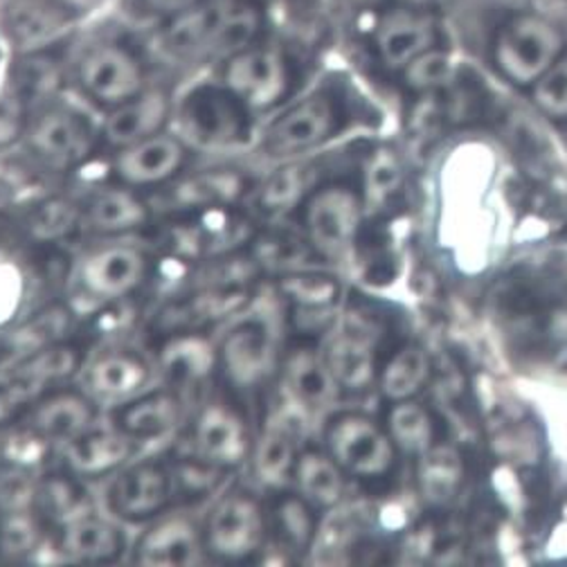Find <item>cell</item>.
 <instances>
[{"instance_id": "cell-1", "label": "cell", "mask_w": 567, "mask_h": 567, "mask_svg": "<svg viewBox=\"0 0 567 567\" xmlns=\"http://www.w3.org/2000/svg\"><path fill=\"white\" fill-rule=\"evenodd\" d=\"M259 32L261 10L250 0H215L172 19L158 43L176 61H226L252 45Z\"/></svg>"}, {"instance_id": "cell-2", "label": "cell", "mask_w": 567, "mask_h": 567, "mask_svg": "<svg viewBox=\"0 0 567 567\" xmlns=\"http://www.w3.org/2000/svg\"><path fill=\"white\" fill-rule=\"evenodd\" d=\"M255 113L224 84L192 86L174 106L176 133L194 154H228L255 145Z\"/></svg>"}, {"instance_id": "cell-3", "label": "cell", "mask_w": 567, "mask_h": 567, "mask_svg": "<svg viewBox=\"0 0 567 567\" xmlns=\"http://www.w3.org/2000/svg\"><path fill=\"white\" fill-rule=\"evenodd\" d=\"M347 120L344 100L336 91H313L277 111L259 131L255 154L270 165L307 158L338 137Z\"/></svg>"}, {"instance_id": "cell-4", "label": "cell", "mask_w": 567, "mask_h": 567, "mask_svg": "<svg viewBox=\"0 0 567 567\" xmlns=\"http://www.w3.org/2000/svg\"><path fill=\"white\" fill-rule=\"evenodd\" d=\"M217 349L221 383L241 401L264 392L277 379L284 347L272 320L252 305L228 322Z\"/></svg>"}, {"instance_id": "cell-5", "label": "cell", "mask_w": 567, "mask_h": 567, "mask_svg": "<svg viewBox=\"0 0 567 567\" xmlns=\"http://www.w3.org/2000/svg\"><path fill=\"white\" fill-rule=\"evenodd\" d=\"M207 558L221 563L261 560L268 543L266 501L252 488L228 484L200 520Z\"/></svg>"}, {"instance_id": "cell-6", "label": "cell", "mask_w": 567, "mask_h": 567, "mask_svg": "<svg viewBox=\"0 0 567 567\" xmlns=\"http://www.w3.org/2000/svg\"><path fill=\"white\" fill-rule=\"evenodd\" d=\"M154 270L156 259L145 246L106 239L73 264L70 277L86 300L120 307L150 287Z\"/></svg>"}, {"instance_id": "cell-7", "label": "cell", "mask_w": 567, "mask_h": 567, "mask_svg": "<svg viewBox=\"0 0 567 567\" xmlns=\"http://www.w3.org/2000/svg\"><path fill=\"white\" fill-rule=\"evenodd\" d=\"M21 140L28 158L54 174L82 169L104 147L100 126L82 111L52 102L30 115Z\"/></svg>"}, {"instance_id": "cell-8", "label": "cell", "mask_w": 567, "mask_h": 567, "mask_svg": "<svg viewBox=\"0 0 567 567\" xmlns=\"http://www.w3.org/2000/svg\"><path fill=\"white\" fill-rule=\"evenodd\" d=\"M293 217L316 255L324 261H338L359 244L365 198L344 181L318 183L293 212Z\"/></svg>"}, {"instance_id": "cell-9", "label": "cell", "mask_w": 567, "mask_h": 567, "mask_svg": "<svg viewBox=\"0 0 567 567\" xmlns=\"http://www.w3.org/2000/svg\"><path fill=\"white\" fill-rule=\"evenodd\" d=\"M565 54V32L538 14H516L507 19L493 37L491 56L498 73L516 84L532 89L547 70Z\"/></svg>"}, {"instance_id": "cell-10", "label": "cell", "mask_w": 567, "mask_h": 567, "mask_svg": "<svg viewBox=\"0 0 567 567\" xmlns=\"http://www.w3.org/2000/svg\"><path fill=\"white\" fill-rule=\"evenodd\" d=\"M324 451L351 480L374 482L396 468L399 449L385 423L359 410H342L329 416L322 435Z\"/></svg>"}, {"instance_id": "cell-11", "label": "cell", "mask_w": 567, "mask_h": 567, "mask_svg": "<svg viewBox=\"0 0 567 567\" xmlns=\"http://www.w3.org/2000/svg\"><path fill=\"white\" fill-rule=\"evenodd\" d=\"M255 431L244 401L228 388L207 394L189 423V451L233 473L250 464Z\"/></svg>"}, {"instance_id": "cell-12", "label": "cell", "mask_w": 567, "mask_h": 567, "mask_svg": "<svg viewBox=\"0 0 567 567\" xmlns=\"http://www.w3.org/2000/svg\"><path fill=\"white\" fill-rule=\"evenodd\" d=\"M221 80L255 115L279 111L298 89V68L289 54L270 45H248L221 61Z\"/></svg>"}, {"instance_id": "cell-13", "label": "cell", "mask_w": 567, "mask_h": 567, "mask_svg": "<svg viewBox=\"0 0 567 567\" xmlns=\"http://www.w3.org/2000/svg\"><path fill=\"white\" fill-rule=\"evenodd\" d=\"M104 503L109 514L128 525H150L176 505L167 457L131 460L109 477Z\"/></svg>"}, {"instance_id": "cell-14", "label": "cell", "mask_w": 567, "mask_h": 567, "mask_svg": "<svg viewBox=\"0 0 567 567\" xmlns=\"http://www.w3.org/2000/svg\"><path fill=\"white\" fill-rule=\"evenodd\" d=\"M270 279L287 313V324L293 327L298 338L318 340L336 327V311L342 302V284L336 275L309 266Z\"/></svg>"}, {"instance_id": "cell-15", "label": "cell", "mask_w": 567, "mask_h": 567, "mask_svg": "<svg viewBox=\"0 0 567 567\" xmlns=\"http://www.w3.org/2000/svg\"><path fill=\"white\" fill-rule=\"evenodd\" d=\"M255 178L235 165L187 167L176 181L165 185L152 196V205L163 207L165 215L181 212H205L217 207H237L248 203Z\"/></svg>"}, {"instance_id": "cell-16", "label": "cell", "mask_w": 567, "mask_h": 567, "mask_svg": "<svg viewBox=\"0 0 567 567\" xmlns=\"http://www.w3.org/2000/svg\"><path fill=\"white\" fill-rule=\"evenodd\" d=\"M194 152L178 133L161 131L135 145L113 150L109 176L113 183L152 194L176 181L189 165Z\"/></svg>"}, {"instance_id": "cell-17", "label": "cell", "mask_w": 567, "mask_h": 567, "mask_svg": "<svg viewBox=\"0 0 567 567\" xmlns=\"http://www.w3.org/2000/svg\"><path fill=\"white\" fill-rule=\"evenodd\" d=\"M80 91L104 106H120L147 89V70L140 54L124 43H97L78 61Z\"/></svg>"}, {"instance_id": "cell-18", "label": "cell", "mask_w": 567, "mask_h": 567, "mask_svg": "<svg viewBox=\"0 0 567 567\" xmlns=\"http://www.w3.org/2000/svg\"><path fill=\"white\" fill-rule=\"evenodd\" d=\"M379 327L363 311L351 309L322 342V357L340 390L365 392L379 377Z\"/></svg>"}, {"instance_id": "cell-19", "label": "cell", "mask_w": 567, "mask_h": 567, "mask_svg": "<svg viewBox=\"0 0 567 567\" xmlns=\"http://www.w3.org/2000/svg\"><path fill=\"white\" fill-rule=\"evenodd\" d=\"M255 287H185L169 296L152 318L156 336L172 331H209L228 324L255 305Z\"/></svg>"}, {"instance_id": "cell-20", "label": "cell", "mask_w": 567, "mask_h": 567, "mask_svg": "<svg viewBox=\"0 0 567 567\" xmlns=\"http://www.w3.org/2000/svg\"><path fill=\"white\" fill-rule=\"evenodd\" d=\"M154 368L185 396L200 394L219 377L217 340L207 331L161 333L154 344Z\"/></svg>"}, {"instance_id": "cell-21", "label": "cell", "mask_w": 567, "mask_h": 567, "mask_svg": "<svg viewBox=\"0 0 567 567\" xmlns=\"http://www.w3.org/2000/svg\"><path fill=\"white\" fill-rule=\"evenodd\" d=\"M156 221L152 200L120 183L95 187L80 200V233L102 239H120L135 233H147Z\"/></svg>"}, {"instance_id": "cell-22", "label": "cell", "mask_w": 567, "mask_h": 567, "mask_svg": "<svg viewBox=\"0 0 567 567\" xmlns=\"http://www.w3.org/2000/svg\"><path fill=\"white\" fill-rule=\"evenodd\" d=\"M97 419L100 405L86 390L59 385L39 394L19 423L45 444H65L93 429Z\"/></svg>"}, {"instance_id": "cell-23", "label": "cell", "mask_w": 567, "mask_h": 567, "mask_svg": "<svg viewBox=\"0 0 567 567\" xmlns=\"http://www.w3.org/2000/svg\"><path fill=\"white\" fill-rule=\"evenodd\" d=\"M300 421L291 410L275 408L261 419L255 435V446L250 455V471L257 484L270 493L289 488L293 480L296 460L302 451Z\"/></svg>"}, {"instance_id": "cell-24", "label": "cell", "mask_w": 567, "mask_h": 567, "mask_svg": "<svg viewBox=\"0 0 567 567\" xmlns=\"http://www.w3.org/2000/svg\"><path fill=\"white\" fill-rule=\"evenodd\" d=\"M277 379L291 405L302 412L327 410L340 392L322 357V347L311 338L296 336L281 349Z\"/></svg>"}, {"instance_id": "cell-25", "label": "cell", "mask_w": 567, "mask_h": 567, "mask_svg": "<svg viewBox=\"0 0 567 567\" xmlns=\"http://www.w3.org/2000/svg\"><path fill=\"white\" fill-rule=\"evenodd\" d=\"M187 414V396L163 383L147 388L111 408V423L135 444L158 442L172 435Z\"/></svg>"}, {"instance_id": "cell-26", "label": "cell", "mask_w": 567, "mask_h": 567, "mask_svg": "<svg viewBox=\"0 0 567 567\" xmlns=\"http://www.w3.org/2000/svg\"><path fill=\"white\" fill-rule=\"evenodd\" d=\"M131 560L147 567H189L209 560L203 527L185 514H165L147 525L133 547Z\"/></svg>"}, {"instance_id": "cell-27", "label": "cell", "mask_w": 567, "mask_h": 567, "mask_svg": "<svg viewBox=\"0 0 567 567\" xmlns=\"http://www.w3.org/2000/svg\"><path fill=\"white\" fill-rule=\"evenodd\" d=\"M266 501L268 543L264 551H279L284 560L305 558L320 534V514L307 498L289 486L270 491Z\"/></svg>"}, {"instance_id": "cell-28", "label": "cell", "mask_w": 567, "mask_h": 567, "mask_svg": "<svg viewBox=\"0 0 567 567\" xmlns=\"http://www.w3.org/2000/svg\"><path fill=\"white\" fill-rule=\"evenodd\" d=\"M154 363L133 347H109L97 351L84 368V390L97 401L115 405L147 390L154 379Z\"/></svg>"}, {"instance_id": "cell-29", "label": "cell", "mask_w": 567, "mask_h": 567, "mask_svg": "<svg viewBox=\"0 0 567 567\" xmlns=\"http://www.w3.org/2000/svg\"><path fill=\"white\" fill-rule=\"evenodd\" d=\"M440 45V25L433 10L396 6L388 10L374 28V50L379 59L401 70L419 54Z\"/></svg>"}, {"instance_id": "cell-30", "label": "cell", "mask_w": 567, "mask_h": 567, "mask_svg": "<svg viewBox=\"0 0 567 567\" xmlns=\"http://www.w3.org/2000/svg\"><path fill=\"white\" fill-rule=\"evenodd\" d=\"M174 106L176 102L165 89L147 86L133 100L106 111L100 126L102 145L113 152L167 131L169 122H174Z\"/></svg>"}, {"instance_id": "cell-31", "label": "cell", "mask_w": 567, "mask_h": 567, "mask_svg": "<svg viewBox=\"0 0 567 567\" xmlns=\"http://www.w3.org/2000/svg\"><path fill=\"white\" fill-rule=\"evenodd\" d=\"M135 451L137 444L120 433L113 423H95L80 437L61 444V462L65 471L82 480H102L128 464Z\"/></svg>"}, {"instance_id": "cell-32", "label": "cell", "mask_w": 567, "mask_h": 567, "mask_svg": "<svg viewBox=\"0 0 567 567\" xmlns=\"http://www.w3.org/2000/svg\"><path fill=\"white\" fill-rule=\"evenodd\" d=\"M56 549L78 563H117L128 551L122 527L93 512L70 518L52 532Z\"/></svg>"}, {"instance_id": "cell-33", "label": "cell", "mask_w": 567, "mask_h": 567, "mask_svg": "<svg viewBox=\"0 0 567 567\" xmlns=\"http://www.w3.org/2000/svg\"><path fill=\"white\" fill-rule=\"evenodd\" d=\"M75 12L61 0H14L3 12V30L21 50H48L73 28Z\"/></svg>"}, {"instance_id": "cell-34", "label": "cell", "mask_w": 567, "mask_h": 567, "mask_svg": "<svg viewBox=\"0 0 567 567\" xmlns=\"http://www.w3.org/2000/svg\"><path fill=\"white\" fill-rule=\"evenodd\" d=\"M86 347L78 338H61L28 353L17 365H12L10 379L23 385L34 396L68 385L86 368Z\"/></svg>"}, {"instance_id": "cell-35", "label": "cell", "mask_w": 567, "mask_h": 567, "mask_svg": "<svg viewBox=\"0 0 567 567\" xmlns=\"http://www.w3.org/2000/svg\"><path fill=\"white\" fill-rule=\"evenodd\" d=\"M347 480V473L324 451V446H302L296 460L291 486L318 512H329L344 501Z\"/></svg>"}, {"instance_id": "cell-36", "label": "cell", "mask_w": 567, "mask_h": 567, "mask_svg": "<svg viewBox=\"0 0 567 567\" xmlns=\"http://www.w3.org/2000/svg\"><path fill=\"white\" fill-rule=\"evenodd\" d=\"M313 187L316 185L309 181V167L305 165V158L277 163L261 181L255 183L248 203H252L259 215L279 219L293 215Z\"/></svg>"}, {"instance_id": "cell-37", "label": "cell", "mask_w": 567, "mask_h": 567, "mask_svg": "<svg viewBox=\"0 0 567 567\" xmlns=\"http://www.w3.org/2000/svg\"><path fill=\"white\" fill-rule=\"evenodd\" d=\"M433 361L419 342H403L394 347L388 359L379 365L377 385L390 403L416 399L431 383Z\"/></svg>"}, {"instance_id": "cell-38", "label": "cell", "mask_w": 567, "mask_h": 567, "mask_svg": "<svg viewBox=\"0 0 567 567\" xmlns=\"http://www.w3.org/2000/svg\"><path fill=\"white\" fill-rule=\"evenodd\" d=\"M246 250L250 252L264 277L309 268L313 266V259H320L300 230L277 226H259Z\"/></svg>"}, {"instance_id": "cell-39", "label": "cell", "mask_w": 567, "mask_h": 567, "mask_svg": "<svg viewBox=\"0 0 567 567\" xmlns=\"http://www.w3.org/2000/svg\"><path fill=\"white\" fill-rule=\"evenodd\" d=\"M61 80H63L61 63L48 50L21 52L10 73L8 91L30 113H34L41 106L52 102V97L61 89Z\"/></svg>"}, {"instance_id": "cell-40", "label": "cell", "mask_w": 567, "mask_h": 567, "mask_svg": "<svg viewBox=\"0 0 567 567\" xmlns=\"http://www.w3.org/2000/svg\"><path fill=\"white\" fill-rule=\"evenodd\" d=\"M82 482V477L65 468L59 473L43 475L39 482H34L32 509L48 523L52 532L68 523L70 518L91 512L89 495Z\"/></svg>"}, {"instance_id": "cell-41", "label": "cell", "mask_w": 567, "mask_h": 567, "mask_svg": "<svg viewBox=\"0 0 567 567\" xmlns=\"http://www.w3.org/2000/svg\"><path fill=\"white\" fill-rule=\"evenodd\" d=\"M167 462L174 480L176 503L185 505L215 501L228 486V477L233 475V471L196 455L194 451L169 455Z\"/></svg>"}, {"instance_id": "cell-42", "label": "cell", "mask_w": 567, "mask_h": 567, "mask_svg": "<svg viewBox=\"0 0 567 567\" xmlns=\"http://www.w3.org/2000/svg\"><path fill=\"white\" fill-rule=\"evenodd\" d=\"M385 429L399 449L410 457H421L437 444V421L433 412L416 399L394 401L385 414Z\"/></svg>"}, {"instance_id": "cell-43", "label": "cell", "mask_w": 567, "mask_h": 567, "mask_svg": "<svg viewBox=\"0 0 567 567\" xmlns=\"http://www.w3.org/2000/svg\"><path fill=\"white\" fill-rule=\"evenodd\" d=\"M419 460L416 477L419 491L425 503L442 507L451 503L464 482V460L462 455L446 444H435L429 453Z\"/></svg>"}, {"instance_id": "cell-44", "label": "cell", "mask_w": 567, "mask_h": 567, "mask_svg": "<svg viewBox=\"0 0 567 567\" xmlns=\"http://www.w3.org/2000/svg\"><path fill=\"white\" fill-rule=\"evenodd\" d=\"M23 226L30 239L52 246L73 233H80V203L63 196L45 198L28 209Z\"/></svg>"}, {"instance_id": "cell-45", "label": "cell", "mask_w": 567, "mask_h": 567, "mask_svg": "<svg viewBox=\"0 0 567 567\" xmlns=\"http://www.w3.org/2000/svg\"><path fill=\"white\" fill-rule=\"evenodd\" d=\"M403 89L412 95H429L433 91H440L449 75H451V61L449 54L437 45L429 52L419 54L412 59L405 68L399 70Z\"/></svg>"}, {"instance_id": "cell-46", "label": "cell", "mask_w": 567, "mask_h": 567, "mask_svg": "<svg viewBox=\"0 0 567 567\" xmlns=\"http://www.w3.org/2000/svg\"><path fill=\"white\" fill-rule=\"evenodd\" d=\"M534 104L551 120H567V52L532 86Z\"/></svg>"}, {"instance_id": "cell-47", "label": "cell", "mask_w": 567, "mask_h": 567, "mask_svg": "<svg viewBox=\"0 0 567 567\" xmlns=\"http://www.w3.org/2000/svg\"><path fill=\"white\" fill-rule=\"evenodd\" d=\"M399 163L390 152L377 154L368 165V192L372 196H383L392 192L401 178Z\"/></svg>"}, {"instance_id": "cell-48", "label": "cell", "mask_w": 567, "mask_h": 567, "mask_svg": "<svg viewBox=\"0 0 567 567\" xmlns=\"http://www.w3.org/2000/svg\"><path fill=\"white\" fill-rule=\"evenodd\" d=\"M140 12H145L150 17H161V19H176L194 8H198L203 0H135Z\"/></svg>"}, {"instance_id": "cell-49", "label": "cell", "mask_w": 567, "mask_h": 567, "mask_svg": "<svg viewBox=\"0 0 567 567\" xmlns=\"http://www.w3.org/2000/svg\"><path fill=\"white\" fill-rule=\"evenodd\" d=\"M442 3H444V0H396V6L419 8V10H435Z\"/></svg>"}, {"instance_id": "cell-50", "label": "cell", "mask_w": 567, "mask_h": 567, "mask_svg": "<svg viewBox=\"0 0 567 567\" xmlns=\"http://www.w3.org/2000/svg\"><path fill=\"white\" fill-rule=\"evenodd\" d=\"M61 3L70 10V12H78V10H91L97 3H104V0H61Z\"/></svg>"}]
</instances>
